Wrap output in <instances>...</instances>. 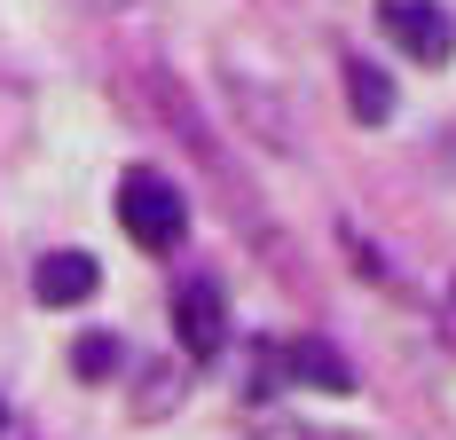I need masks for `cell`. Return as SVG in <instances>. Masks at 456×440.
<instances>
[{
	"mask_svg": "<svg viewBox=\"0 0 456 440\" xmlns=\"http://www.w3.org/2000/svg\"><path fill=\"white\" fill-rule=\"evenodd\" d=\"M221 87H228V110H236V134H244V142H260L268 158H291V150H299V118H291V102H283L260 71L228 63Z\"/></svg>",
	"mask_w": 456,
	"mask_h": 440,
	"instance_id": "2",
	"label": "cell"
},
{
	"mask_svg": "<svg viewBox=\"0 0 456 440\" xmlns=\"http://www.w3.org/2000/svg\"><path fill=\"white\" fill-rule=\"evenodd\" d=\"M87 8H102V16H118V8H126V0H87Z\"/></svg>",
	"mask_w": 456,
	"mask_h": 440,
	"instance_id": "11",
	"label": "cell"
},
{
	"mask_svg": "<svg viewBox=\"0 0 456 440\" xmlns=\"http://www.w3.org/2000/svg\"><path fill=\"white\" fill-rule=\"evenodd\" d=\"M118 220H126V236H134L142 252H174L189 236V205L182 189L166 174H150V166H134V174L118 181Z\"/></svg>",
	"mask_w": 456,
	"mask_h": 440,
	"instance_id": "1",
	"label": "cell"
},
{
	"mask_svg": "<svg viewBox=\"0 0 456 440\" xmlns=\"http://www.w3.org/2000/svg\"><path fill=\"white\" fill-rule=\"evenodd\" d=\"M150 94H158V110H166V126H182L189 158L221 174V142H213V126L197 118V102H189V87H182V79H174V71H150Z\"/></svg>",
	"mask_w": 456,
	"mask_h": 440,
	"instance_id": "5",
	"label": "cell"
},
{
	"mask_svg": "<svg viewBox=\"0 0 456 440\" xmlns=\"http://www.w3.org/2000/svg\"><path fill=\"white\" fill-rule=\"evenodd\" d=\"M346 110H354L362 126H386V118H394V79H386L378 63H346Z\"/></svg>",
	"mask_w": 456,
	"mask_h": 440,
	"instance_id": "8",
	"label": "cell"
},
{
	"mask_svg": "<svg viewBox=\"0 0 456 440\" xmlns=\"http://www.w3.org/2000/svg\"><path fill=\"white\" fill-rule=\"evenodd\" d=\"M94 260L87 252H47L40 267H32V299L40 307H79V299H94Z\"/></svg>",
	"mask_w": 456,
	"mask_h": 440,
	"instance_id": "6",
	"label": "cell"
},
{
	"mask_svg": "<svg viewBox=\"0 0 456 440\" xmlns=\"http://www.w3.org/2000/svg\"><path fill=\"white\" fill-rule=\"evenodd\" d=\"M386 32L410 47L417 63H449L456 55V24L441 0H386Z\"/></svg>",
	"mask_w": 456,
	"mask_h": 440,
	"instance_id": "4",
	"label": "cell"
},
{
	"mask_svg": "<svg viewBox=\"0 0 456 440\" xmlns=\"http://www.w3.org/2000/svg\"><path fill=\"white\" fill-rule=\"evenodd\" d=\"M71 370H79L87 386H102V378L126 370V346H118L110 330H79V338H71Z\"/></svg>",
	"mask_w": 456,
	"mask_h": 440,
	"instance_id": "9",
	"label": "cell"
},
{
	"mask_svg": "<svg viewBox=\"0 0 456 440\" xmlns=\"http://www.w3.org/2000/svg\"><path fill=\"white\" fill-rule=\"evenodd\" d=\"M283 370H291L299 386H315V394H354V370L322 346V338H299V346L283 354Z\"/></svg>",
	"mask_w": 456,
	"mask_h": 440,
	"instance_id": "7",
	"label": "cell"
},
{
	"mask_svg": "<svg viewBox=\"0 0 456 440\" xmlns=\"http://www.w3.org/2000/svg\"><path fill=\"white\" fill-rule=\"evenodd\" d=\"M0 433H8V409H0Z\"/></svg>",
	"mask_w": 456,
	"mask_h": 440,
	"instance_id": "12",
	"label": "cell"
},
{
	"mask_svg": "<svg viewBox=\"0 0 456 440\" xmlns=\"http://www.w3.org/2000/svg\"><path fill=\"white\" fill-rule=\"evenodd\" d=\"M166 409H182V378H174V370H150V378H142V401H134V417L150 425V417H166Z\"/></svg>",
	"mask_w": 456,
	"mask_h": 440,
	"instance_id": "10",
	"label": "cell"
},
{
	"mask_svg": "<svg viewBox=\"0 0 456 440\" xmlns=\"http://www.w3.org/2000/svg\"><path fill=\"white\" fill-rule=\"evenodd\" d=\"M174 330H182V346L197 354V362H213V354L228 346V299L213 275H189L182 291H174Z\"/></svg>",
	"mask_w": 456,
	"mask_h": 440,
	"instance_id": "3",
	"label": "cell"
}]
</instances>
